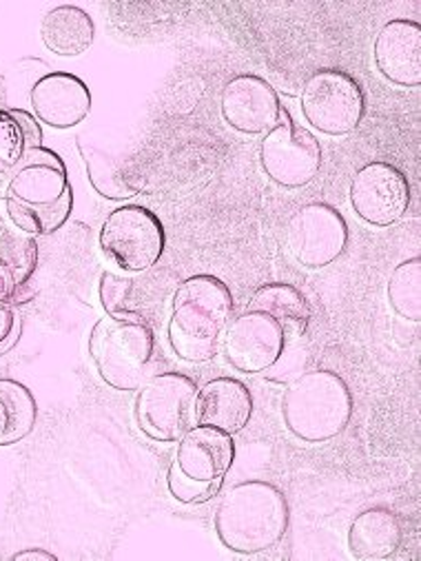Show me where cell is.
Here are the masks:
<instances>
[{"mask_svg": "<svg viewBox=\"0 0 421 561\" xmlns=\"http://www.w3.org/2000/svg\"><path fill=\"white\" fill-rule=\"evenodd\" d=\"M5 207L10 220L27 236L58 231L73 209V194L62 158L45 147L27 149L14 167Z\"/></svg>", "mask_w": 421, "mask_h": 561, "instance_id": "cell-1", "label": "cell"}, {"mask_svg": "<svg viewBox=\"0 0 421 561\" xmlns=\"http://www.w3.org/2000/svg\"><path fill=\"white\" fill-rule=\"evenodd\" d=\"M213 524L229 550L258 554L284 539L289 530V502L269 482H242L222 497Z\"/></svg>", "mask_w": 421, "mask_h": 561, "instance_id": "cell-2", "label": "cell"}, {"mask_svg": "<svg viewBox=\"0 0 421 561\" xmlns=\"http://www.w3.org/2000/svg\"><path fill=\"white\" fill-rule=\"evenodd\" d=\"M233 313V296L222 279L194 275L178 287L168 320V342L185 362H209Z\"/></svg>", "mask_w": 421, "mask_h": 561, "instance_id": "cell-3", "label": "cell"}, {"mask_svg": "<svg viewBox=\"0 0 421 561\" xmlns=\"http://www.w3.org/2000/svg\"><path fill=\"white\" fill-rule=\"evenodd\" d=\"M353 415V396L332 370H308L295 378L282 398V417L291 435L319 444L340 435Z\"/></svg>", "mask_w": 421, "mask_h": 561, "instance_id": "cell-4", "label": "cell"}, {"mask_svg": "<svg viewBox=\"0 0 421 561\" xmlns=\"http://www.w3.org/2000/svg\"><path fill=\"white\" fill-rule=\"evenodd\" d=\"M90 355L105 385L136 391L151 376L155 337L151 327L136 316H107L92 329Z\"/></svg>", "mask_w": 421, "mask_h": 561, "instance_id": "cell-5", "label": "cell"}, {"mask_svg": "<svg viewBox=\"0 0 421 561\" xmlns=\"http://www.w3.org/2000/svg\"><path fill=\"white\" fill-rule=\"evenodd\" d=\"M136 420L155 442H178L196 422L198 387L183 373H162L140 387Z\"/></svg>", "mask_w": 421, "mask_h": 561, "instance_id": "cell-6", "label": "cell"}, {"mask_svg": "<svg viewBox=\"0 0 421 561\" xmlns=\"http://www.w3.org/2000/svg\"><path fill=\"white\" fill-rule=\"evenodd\" d=\"M366 101L360 82L340 69L313 73L302 91V114L326 136H347L364 118Z\"/></svg>", "mask_w": 421, "mask_h": 561, "instance_id": "cell-7", "label": "cell"}, {"mask_svg": "<svg viewBox=\"0 0 421 561\" xmlns=\"http://www.w3.org/2000/svg\"><path fill=\"white\" fill-rule=\"evenodd\" d=\"M101 249L122 271H147L164 251V227L140 205L120 207L103 225Z\"/></svg>", "mask_w": 421, "mask_h": 561, "instance_id": "cell-8", "label": "cell"}, {"mask_svg": "<svg viewBox=\"0 0 421 561\" xmlns=\"http://www.w3.org/2000/svg\"><path fill=\"white\" fill-rule=\"evenodd\" d=\"M286 244L302 266L321 268L344 253L349 225L328 205H306L289 220Z\"/></svg>", "mask_w": 421, "mask_h": 561, "instance_id": "cell-9", "label": "cell"}, {"mask_svg": "<svg viewBox=\"0 0 421 561\" xmlns=\"http://www.w3.org/2000/svg\"><path fill=\"white\" fill-rule=\"evenodd\" d=\"M260 160L273 182L286 190H300L317 175L321 147L311 131L293 123H278L262 140Z\"/></svg>", "mask_w": 421, "mask_h": 561, "instance_id": "cell-10", "label": "cell"}, {"mask_svg": "<svg viewBox=\"0 0 421 561\" xmlns=\"http://www.w3.org/2000/svg\"><path fill=\"white\" fill-rule=\"evenodd\" d=\"M351 205L364 222L373 227H390L408 211L410 184L397 167L388 162H371L353 178Z\"/></svg>", "mask_w": 421, "mask_h": 561, "instance_id": "cell-11", "label": "cell"}, {"mask_svg": "<svg viewBox=\"0 0 421 561\" xmlns=\"http://www.w3.org/2000/svg\"><path fill=\"white\" fill-rule=\"evenodd\" d=\"M286 348L282 327L265 313L246 311L226 331V359L242 373H262L276 366Z\"/></svg>", "mask_w": 421, "mask_h": 561, "instance_id": "cell-12", "label": "cell"}, {"mask_svg": "<svg viewBox=\"0 0 421 561\" xmlns=\"http://www.w3.org/2000/svg\"><path fill=\"white\" fill-rule=\"evenodd\" d=\"M222 116L235 131L258 136L280 123L282 105L276 89L265 78L244 73L224 87Z\"/></svg>", "mask_w": 421, "mask_h": 561, "instance_id": "cell-13", "label": "cell"}, {"mask_svg": "<svg viewBox=\"0 0 421 561\" xmlns=\"http://www.w3.org/2000/svg\"><path fill=\"white\" fill-rule=\"evenodd\" d=\"M78 149L87 164L90 182L103 198L127 201L142 192L147 178L138 160L125 153V149L92 134L78 138Z\"/></svg>", "mask_w": 421, "mask_h": 561, "instance_id": "cell-14", "label": "cell"}, {"mask_svg": "<svg viewBox=\"0 0 421 561\" xmlns=\"http://www.w3.org/2000/svg\"><path fill=\"white\" fill-rule=\"evenodd\" d=\"M36 118L54 129H71L92 112V91L78 76L54 71L32 87Z\"/></svg>", "mask_w": 421, "mask_h": 561, "instance_id": "cell-15", "label": "cell"}, {"mask_svg": "<svg viewBox=\"0 0 421 561\" xmlns=\"http://www.w3.org/2000/svg\"><path fill=\"white\" fill-rule=\"evenodd\" d=\"M375 65L388 82L399 87H419L421 25L406 19L386 23L375 41Z\"/></svg>", "mask_w": 421, "mask_h": 561, "instance_id": "cell-16", "label": "cell"}, {"mask_svg": "<svg viewBox=\"0 0 421 561\" xmlns=\"http://www.w3.org/2000/svg\"><path fill=\"white\" fill-rule=\"evenodd\" d=\"M235 459V442L231 435L211 426H198L180 437L176 466L183 476L213 484L222 482Z\"/></svg>", "mask_w": 421, "mask_h": 561, "instance_id": "cell-17", "label": "cell"}, {"mask_svg": "<svg viewBox=\"0 0 421 561\" xmlns=\"http://www.w3.org/2000/svg\"><path fill=\"white\" fill-rule=\"evenodd\" d=\"M253 413V398L246 385L233 378H215L198 391L196 420L226 435L239 433Z\"/></svg>", "mask_w": 421, "mask_h": 561, "instance_id": "cell-18", "label": "cell"}, {"mask_svg": "<svg viewBox=\"0 0 421 561\" xmlns=\"http://www.w3.org/2000/svg\"><path fill=\"white\" fill-rule=\"evenodd\" d=\"M404 541V528L390 508L377 506L360 513L349 530V550L355 559L373 561L393 557Z\"/></svg>", "mask_w": 421, "mask_h": 561, "instance_id": "cell-19", "label": "cell"}, {"mask_svg": "<svg viewBox=\"0 0 421 561\" xmlns=\"http://www.w3.org/2000/svg\"><path fill=\"white\" fill-rule=\"evenodd\" d=\"M94 19L75 5L54 8L45 14L40 25V38L45 47L65 58H73L87 51L94 45Z\"/></svg>", "mask_w": 421, "mask_h": 561, "instance_id": "cell-20", "label": "cell"}, {"mask_svg": "<svg viewBox=\"0 0 421 561\" xmlns=\"http://www.w3.org/2000/svg\"><path fill=\"white\" fill-rule=\"evenodd\" d=\"M248 311H258L276 320L286 340L302 337L311 322V307L304 294L291 285L273 283L260 287L248 302Z\"/></svg>", "mask_w": 421, "mask_h": 561, "instance_id": "cell-21", "label": "cell"}, {"mask_svg": "<svg viewBox=\"0 0 421 561\" xmlns=\"http://www.w3.org/2000/svg\"><path fill=\"white\" fill-rule=\"evenodd\" d=\"M38 420L34 393L16 382L0 380V446H12L25 439Z\"/></svg>", "mask_w": 421, "mask_h": 561, "instance_id": "cell-22", "label": "cell"}, {"mask_svg": "<svg viewBox=\"0 0 421 561\" xmlns=\"http://www.w3.org/2000/svg\"><path fill=\"white\" fill-rule=\"evenodd\" d=\"M388 302L397 316L410 322L421 320V260L401 262L388 283Z\"/></svg>", "mask_w": 421, "mask_h": 561, "instance_id": "cell-23", "label": "cell"}, {"mask_svg": "<svg viewBox=\"0 0 421 561\" xmlns=\"http://www.w3.org/2000/svg\"><path fill=\"white\" fill-rule=\"evenodd\" d=\"M0 260H3V264L12 275L14 302H19L23 289L30 285V279L36 271L38 247L27 236H5L0 240Z\"/></svg>", "mask_w": 421, "mask_h": 561, "instance_id": "cell-24", "label": "cell"}, {"mask_svg": "<svg viewBox=\"0 0 421 561\" xmlns=\"http://www.w3.org/2000/svg\"><path fill=\"white\" fill-rule=\"evenodd\" d=\"M32 149L16 110H0V173L14 169L25 151Z\"/></svg>", "mask_w": 421, "mask_h": 561, "instance_id": "cell-25", "label": "cell"}, {"mask_svg": "<svg viewBox=\"0 0 421 561\" xmlns=\"http://www.w3.org/2000/svg\"><path fill=\"white\" fill-rule=\"evenodd\" d=\"M101 302L109 316L129 318L133 316V279L116 273L105 271L101 277Z\"/></svg>", "mask_w": 421, "mask_h": 561, "instance_id": "cell-26", "label": "cell"}, {"mask_svg": "<svg viewBox=\"0 0 421 561\" xmlns=\"http://www.w3.org/2000/svg\"><path fill=\"white\" fill-rule=\"evenodd\" d=\"M168 491H172V495L183 502V504H202V502H209L222 482H213V484H204V482H196L187 476L180 473L178 466L174 463L172 469H168Z\"/></svg>", "mask_w": 421, "mask_h": 561, "instance_id": "cell-27", "label": "cell"}, {"mask_svg": "<svg viewBox=\"0 0 421 561\" xmlns=\"http://www.w3.org/2000/svg\"><path fill=\"white\" fill-rule=\"evenodd\" d=\"M16 329V316L12 305H0V346H3Z\"/></svg>", "mask_w": 421, "mask_h": 561, "instance_id": "cell-28", "label": "cell"}, {"mask_svg": "<svg viewBox=\"0 0 421 561\" xmlns=\"http://www.w3.org/2000/svg\"><path fill=\"white\" fill-rule=\"evenodd\" d=\"M14 302V283L8 266L0 260V305H12Z\"/></svg>", "mask_w": 421, "mask_h": 561, "instance_id": "cell-29", "label": "cell"}, {"mask_svg": "<svg viewBox=\"0 0 421 561\" xmlns=\"http://www.w3.org/2000/svg\"><path fill=\"white\" fill-rule=\"evenodd\" d=\"M14 561H25V559H43V561H56V554L45 552V550H25V552H16L12 557Z\"/></svg>", "mask_w": 421, "mask_h": 561, "instance_id": "cell-30", "label": "cell"}]
</instances>
